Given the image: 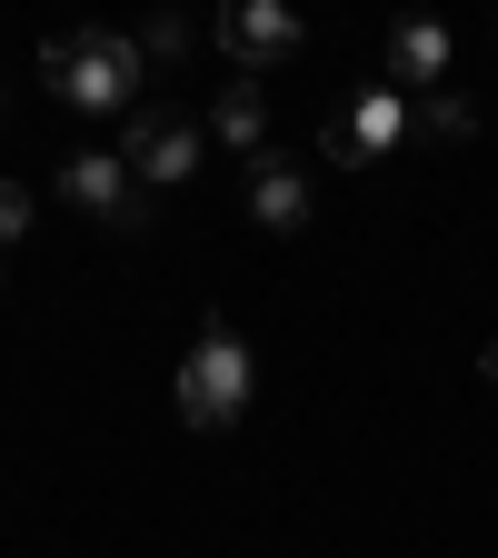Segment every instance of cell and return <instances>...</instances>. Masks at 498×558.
I'll return each instance as SVG.
<instances>
[{
    "mask_svg": "<svg viewBox=\"0 0 498 558\" xmlns=\"http://www.w3.org/2000/svg\"><path fill=\"white\" fill-rule=\"evenodd\" d=\"M40 81H50V100H70V110L120 120V110L139 100V81H150V50L120 40V31H60V40H40Z\"/></svg>",
    "mask_w": 498,
    "mask_h": 558,
    "instance_id": "cell-1",
    "label": "cell"
},
{
    "mask_svg": "<svg viewBox=\"0 0 498 558\" xmlns=\"http://www.w3.org/2000/svg\"><path fill=\"white\" fill-rule=\"evenodd\" d=\"M259 399V360L230 319H199L190 360H180V418L190 429H240V409Z\"/></svg>",
    "mask_w": 498,
    "mask_h": 558,
    "instance_id": "cell-2",
    "label": "cell"
},
{
    "mask_svg": "<svg viewBox=\"0 0 498 558\" xmlns=\"http://www.w3.org/2000/svg\"><path fill=\"white\" fill-rule=\"evenodd\" d=\"M60 199L81 209L90 230H110V240H150V220H160L150 180H139L120 150H70V160H60Z\"/></svg>",
    "mask_w": 498,
    "mask_h": 558,
    "instance_id": "cell-3",
    "label": "cell"
},
{
    "mask_svg": "<svg viewBox=\"0 0 498 558\" xmlns=\"http://www.w3.org/2000/svg\"><path fill=\"white\" fill-rule=\"evenodd\" d=\"M199 150H209V130H199V120H180V110H130V120H120V160L150 180V190L190 180V170H199Z\"/></svg>",
    "mask_w": 498,
    "mask_h": 558,
    "instance_id": "cell-4",
    "label": "cell"
},
{
    "mask_svg": "<svg viewBox=\"0 0 498 558\" xmlns=\"http://www.w3.org/2000/svg\"><path fill=\"white\" fill-rule=\"evenodd\" d=\"M399 140H418V100L379 81V90H360V100L329 120V160H349V170H360V160H389Z\"/></svg>",
    "mask_w": 498,
    "mask_h": 558,
    "instance_id": "cell-5",
    "label": "cell"
},
{
    "mask_svg": "<svg viewBox=\"0 0 498 558\" xmlns=\"http://www.w3.org/2000/svg\"><path fill=\"white\" fill-rule=\"evenodd\" d=\"M209 40L230 50V70H240V81H259V70H279V60H290L309 31H300L290 11H279V0H230V11L209 21Z\"/></svg>",
    "mask_w": 498,
    "mask_h": 558,
    "instance_id": "cell-6",
    "label": "cell"
},
{
    "mask_svg": "<svg viewBox=\"0 0 498 558\" xmlns=\"http://www.w3.org/2000/svg\"><path fill=\"white\" fill-rule=\"evenodd\" d=\"M449 60H459L449 21H399V31H389V90H409V100H429V90L449 81Z\"/></svg>",
    "mask_w": 498,
    "mask_h": 558,
    "instance_id": "cell-7",
    "label": "cell"
},
{
    "mask_svg": "<svg viewBox=\"0 0 498 558\" xmlns=\"http://www.w3.org/2000/svg\"><path fill=\"white\" fill-rule=\"evenodd\" d=\"M209 150H230V160H269V90L259 81H220V100H209Z\"/></svg>",
    "mask_w": 498,
    "mask_h": 558,
    "instance_id": "cell-8",
    "label": "cell"
},
{
    "mask_svg": "<svg viewBox=\"0 0 498 558\" xmlns=\"http://www.w3.org/2000/svg\"><path fill=\"white\" fill-rule=\"evenodd\" d=\"M250 220L259 230H279V240H290V230H309V170L300 160H250Z\"/></svg>",
    "mask_w": 498,
    "mask_h": 558,
    "instance_id": "cell-9",
    "label": "cell"
},
{
    "mask_svg": "<svg viewBox=\"0 0 498 558\" xmlns=\"http://www.w3.org/2000/svg\"><path fill=\"white\" fill-rule=\"evenodd\" d=\"M418 140H478V100L429 90V100H418Z\"/></svg>",
    "mask_w": 498,
    "mask_h": 558,
    "instance_id": "cell-10",
    "label": "cell"
},
{
    "mask_svg": "<svg viewBox=\"0 0 498 558\" xmlns=\"http://www.w3.org/2000/svg\"><path fill=\"white\" fill-rule=\"evenodd\" d=\"M31 220H40V199H31L21 180H0V250H11V240H31Z\"/></svg>",
    "mask_w": 498,
    "mask_h": 558,
    "instance_id": "cell-11",
    "label": "cell"
},
{
    "mask_svg": "<svg viewBox=\"0 0 498 558\" xmlns=\"http://www.w3.org/2000/svg\"><path fill=\"white\" fill-rule=\"evenodd\" d=\"M139 50H150V60H180V50H190V21H180V11H160L150 31H139Z\"/></svg>",
    "mask_w": 498,
    "mask_h": 558,
    "instance_id": "cell-12",
    "label": "cell"
},
{
    "mask_svg": "<svg viewBox=\"0 0 498 558\" xmlns=\"http://www.w3.org/2000/svg\"><path fill=\"white\" fill-rule=\"evenodd\" d=\"M478 369H488V379H498V339H488V349H478Z\"/></svg>",
    "mask_w": 498,
    "mask_h": 558,
    "instance_id": "cell-13",
    "label": "cell"
}]
</instances>
